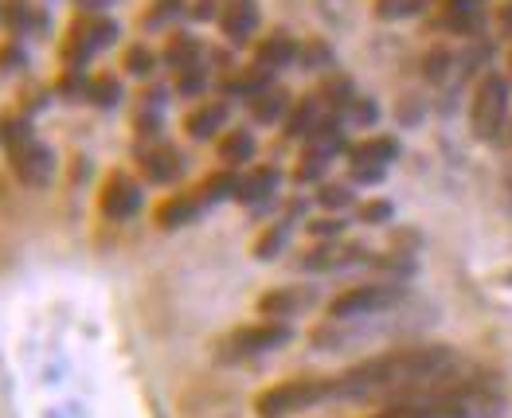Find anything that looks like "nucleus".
Listing matches in <instances>:
<instances>
[{"instance_id": "nucleus-1", "label": "nucleus", "mask_w": 512, "mask_h": 418, "mask_svg": "<svg viewBox=\"0 0 512 418\" xmlns=\"http://www.w3.org/2000/svg\"><path fill=\"white\" fill-rule=\"evenodd\" d=\"M462 372V356L450 344H403L333 376V399H380L407 391H442Z\"/></svg>"}, {"instance_id": "nucleus-2", "label": "nucleus", "mask_w": 512, "mask_h": 418, "mask_svg": "<svg viewBox=\"0 0 512 418\" xmlns=\"http://www.w3.org/2000/svg\"><path fill=\"white\" fill-rule=\"evenodd\" d=\"M333 399V376H294L255 395L258 418H290Z\"/></svg>"}, {"instance_id": "nucleus-3", "label": "nucleus", "mask_w": 512, "mask_h": 418, "mask_svg": "<svg viewBox=\"0 0 512 418\" xmlns=\"http://www.w3.org/2000/svg\"><path fill=\"white\" fill-rule=\"evenodd\" d=\"M434 418H501V399L481 383H446L442 391H430L423 403Z\"/></svg>"}, {"instance_id": "nucleus-4", "label": "nucleus", "mask_w": 512, "mask_h": 418, "mask_svg": "<svg viewBox=\"0 0 512 418\" xmlns=\"http://www.w3.org/2000/svg\"><path fill=\"white\" fill-rule=\"evenodd\" d=\"M509 126V83L501 75H485L470 102V129L477 141H501Z\"/></svg>"}, {"instance_id": "nucleus-5", "label": "nucleus", "mask_w": 512, "mask_h": 418, "mask_svg": "<svg viewBox=\"0 0 512 418\" xmlns=\"http://www.w3.org/2000/svg\"><path fill=\"white\" fill-rule=\"evenodd\" d=\"M407 297L399 282H368V286H352L337 293L329 301V321H364V317H380L387 309H395Z\"/></svg>"}, {"instance_id": "nucleus-6", "label": "nucleus", "mask_w": 512, "mask_h": 418, "mask_svg": "<svg viewBox=\"0 0 512 418\" xmlns=\"http://www.w3.org/2000/svg\"><path fill=\"white\" fill-rule=\"evenodd\" d=\"M294 340V329L286 321H258V325H243L223 340V360H251V356H266L278 352Z\"/></svg>"}, {"instance_id": "nucleus-7", "label": "nucleus", "mask_w": 512, "mask_h": 418, "mask_svg": "<svg viewBox=\"0 0 512 418\" xmlns=\"http://www.w3.org/2000/svg\"><path fill=\"white\" fill-rule=\"evenodd\" d=\"M8 165H12V172H16L24 184L43 188V184L51 180V172H55V153H51L47 145H40V141H28V145L8 149Z\"/></svg>"}, {"instance_id": "nucleus-8", "label": "nucleus", "mask_w": 512, "mask_h": 418, "mask_svg": "<svg viewBox=\"0 0 512 418\" xmlns=\"http://www.w3.org/2000/svg\"><path fill=\"white\" fill-rule=\"evenodd\" d=\"M98 208L110 219H133L137 208H141V184L133 176H126V172H110V180L102 184Z\"/></svg>"}, {"instance_id": "nucleus-9", "label": "nucleus", "mask_w": 512, "mask_h": 418, "mask_svg": "<svg viewBox=\"0 0 512 418\" xmlns=\"http://www.w3.org/2000/svg\"><path fill=\"white\" fill-rule=\"evenodd\" d=\"M219 32L227 36V43H247L258 32V4L255 0H227L219 8Z\"/></svg>"}, {"instance_id": "nucleus-10", "label": "nucleus", "mask_w": 512, "mask_h": 418, "mask_svg": "<svg viewBox=\"0 0 512 418\" xmlns=\"http://www.w3.org/2000/svg\"><path fill=\"white\" fill-rule=\"evenodd\" d=\"M305 305H313V290H305V286H278V290L258 297V313H262L266 321L298 317Z\"/></svg>"}, {"instance_id": "nucleus-11", "label": "nucleus", "mask_w": 512, "mask_h": 418, "mask_svg": "<svg viewBox=\"0 0 512 418\" xmlns=\"http://www.w3.org/2000/svg\"><path fill=\"white\" fill-rule=\"evenodd\" d=\"M368 251L364 247H352V243H321V247H313V251H305L301 258V270H341V266H356V262H364Z\"/></svg>"}, {"instance_id": "nucleus-12", "label": "nucleus", "mask_w": 512, "mask_h": 418, "mask_svg": "<svg viewBox=\"0 0 512 418\" xmlns=\"http://www.w3.org/2000/svg\"><path fill=\"white\" fill-rule=\"evenodd\" d=\"M141 172L153 184H172L184 172V157L172 145H149V149H141Z\"/></svg>"}, {"instance_id": "nucleus-13", "label": "nucleus", "mask_w": 512, "mask_h": 418, "mask_svg": "<svg viewBox=\"0 0 512 418\" xmlns=\"http://www.w3.org/2000/svg\"><path fill=\"white\" fill-rule=\"evenodd\" d=\"M204 208H208V204H204L200 188H196V192H176V196H169V200L157 208V227H165V231H172V227H188Z\"/></svg>"}, {"instance_id": "nucleus-14", "label": "nucleus", "mask_w": 512, "mask_h": 418, "mask_svg": "<svg viewBox=\"0 0 512 418\" xmlns=\"http://www.w3.org/2000/svg\"><path fill=\"white\" fill-rule=\"evenodd\" d=\"M223 126H227V102H219V98H212V102H200V106H196V110L184 118L188 137H196V141H208V137H215Z\"/></svg>"}, {"instance_id": "nucleus-15", "label": "nucleus", "mask_w": 512, "mask_h": 418, "mask_svg": "<svg viewBox=\"0 0 512 418\" xmlns=\"http://www.w3.org/2000/svg\"><path fill=\"white\" fill-rule=\"evenodd\" d=\"M294 59H298V43H294V36H286V32H270V36L258 40V47H255V63L266 67V71L290 67Z\"/></svg>"}, {"instance_id": "nucleus-16", "label": "nucleus", "mask_w": 512, "mask_h": 418, "mask_svg": "<svg viewBox=\"0 0 512 418\" xmlns=\"http://www.w3.org/2000/svg\"><path fill=\"white\" fill-rule=\"evenodd\" d=\"M274 188H278V168L258 165L239 176V192H235V200H239V204H262V200L274 196Z\"/></svg>"}, {"instance_id": "nucleus-17", "label": "nucleus", "mask_w": 512, "mask_h": 418, "mask_svg": "<svg viewBox=\"0 0 512 418\" xmlns=\"http://www.w3.org/2000/svg\"><path fill=\"white\" fill-rule=\"evenodd\" d=\"M215 149H219V161L235 172L239 165L255 161L258 145H255V133H251V129H227V133L219 137V145H215Z\"/></svg>"}, {"instance_id": "nucleus-18", "label": "nucleus", "mask_w": 512, "mask_h": 418, "mask_svg": "<svg viewBox=\"0 0 512 418\" xmlns=\"http://www.w3.org/2000/svg\"><path fill=\"white\" fill-rule=\"evenodd\" d=\"M395 157H399V141H395V137H368V141H360V145L348 149V165L387 168Z\"/></svg>"}, {"instance_id": "nucleus-19", "label": "nucleus", "mask_w": 512, "mask_h": 418, "mask_svg": "<svg viewBox=\"0 0 512 418\" xmlns=\"http://www.w3.org/2000/svg\"><path fill=\"white\" fill-rule=\"evenodd\" d=\"M270 75H274V71H266V67H243V71H235V75H227V79H223V94H227V98H247V102H251V98H255V94H262V90H266V86H274L270 83Z\"/></svg>"}, {"instance_id": "nucleus-20", "label": "nucleus", "mask_w": 512, "mask_h": 418, "mask_svg": "<svg viewBox=\"0 0 512 418\" xmlns=\"http://www.w3.org/2000/svg\"><path fill=\"white\" fill-rule=\"evenodd\" d=\"M200 59H204V43L196 40V36H188V32L169 36V43H165V63H169L172 71L200 67Z\"/></svg>"}, {"instance_id": "nucleus-21", "label": "nucleus", "mask_w": 512, "mask_h": 418, "mask_svg": "<svg viewBox=\"0 0 512 418\" xmlns=\"http://www.w3.org/2000/svg\"><path fill=\"white\" fill-rule=\"evenodd\" d=\"M321 118H325L321 98H317V94H313V98H301L298 106L290 110V118H286V137H301V141H309V133L321 126Z\"/></svg>"}, {"instance_id": "nucleus-22", "label": "nucleus", "mask_w": 512, "mask_h": 418, "mask_svg": "<svg viewBox=\"0 0 512 418\" xmlns=\"http://www.w3.org/2000/svg\"><path fill=\"white\" fill-rule=\"evenodd\" d=\"M4 24H8V32L12 36H28L32 28H43V16L36 12V4L32 0H4Z\"/></svg>"}, {"instance_id": "nucleus-23", "label": "nucleus", "mask_w": 512, "mask_h": 418, "mask_svg": "<svg viewBox=\"0 0 512 418\" xmlns=\"http://www.w3.org/2000/svg\"><path fill=\"white\" fill-rule=\"evenodd\" d=\"M286 106H290V94H286L282 86H266L262 94L251 98V114H255V122H278V118L286 114Z\"/></svg>"}, {"instance_id": "nucleus-24", "label": "nucleus", "mask_w": 512, "mask_h": 418, "mask_svg": "<svg viewBox=\"0 0 512 418\" xmlns=\"http://www.w3.org/2000/svg\"><path fill=\"white\" fill-rule=\"evenodd\" d=\"M235 192H239V176H235L231 168H223V172H212V176L200 184V196H204V204L235 200Z\"/></svg>"}, {"instance_id": "nucleus-25", "label": "nucleus", "mask_w": 512, "mask_h": 418, "mask_svg": "<svg viewBox=\"0 0 512 418\" xmlns=\"http://www.w3.org/2000/svg\"><path fill=\"white\" fill-rule=\"evenodd\" d=\"M446 24L458 32H477L481 28V4L477 0H446Z\"/></svg>"}, {"instance_id": "nucleus-26", "label": "nucleus", "mask_w": 512, "mask_h": 418, "mask_svg": "<svg viewBox=\"0 0 512 418\" xmlns=\"http://www.w3.org/2000/svg\"><path fill=\"white\" fill-rule=\"evenodd\" d=\"M0 141H4L8 149H16V145H28V141H36L32 118H28V114H8V118H0Z\"/></svg>"}, {"instance_id": "nucleus-27", "label": "nucleus", "mask_w": 512, "mask_h": 418, "mask_svg": "<svg viewBox=\"0 0 512 418\" xmlns=\"http://www.w3.org/2000/svg\"><path fill=\"white\" fill-rule=\"evenodd\" d=\"M286 239H290V219H278V223H270L262 235H258L255 243V258H278V251L286 247Z\"/></svg>"}, {"instance_id": "nucleus-28", "label": "nucleus", "mask_w": 512, "mask_h": 418, "mask_svg": "<svg viewBox=\"0 0 512 418\" xmlns=\"http://www.w3.org/2000/svg\"><path fill=\"white\" fill-rule=\"evenodd\" d=\"M86 98H90L94 106L110 110V106L122 102V83H118L114 75H94V79H90V90H86Z\"/></svg>"}, {"instance_id": "nucleus-29", "label": "nucleus", "mask_w": 512, "mask_h": 418, "mask_svg": "<svg viewBox=\"0 0 512 418\" xmlns=\"http://www.w3.org/2000/svg\"><path fill=\"white\" fill-rule=\"evenodd\" d=\"M59 98H67V102H79L86 98V90H90V79H86V67H63V75H59Z\"/></svg>"}, {"instance_id": "nucleus-30", "label": "nucleus", "mask_w": 512, "mask_h": 418, "mask_svg": "<svg viewBox=\"0 0 512 418\" xmlns=\"http://www.w3.org/2000/svg\"><path fill=\"white\" fill-rule=\"evenodd\" d=\"M298 59L305 71H325V67H333V47L321 40H309L305 47H298Z\"/></svg>"}, {"instance_id": "nucleus-31", "label": "nucleus", "mask_w": 512, "mask_h": 418, "mask_svg": "<svg viewBox=\"0 0 512 418\" xmlns=\"http://www.w3.org/2000/svg\"><path fill=\"white\" fill-rule=\"evenodd\" d=\"M329 161H333L329 153H317V149H305V157H301L298 168H294V180H298V184H313V180H317V176H321V172L329 168Z\"/></svg>"}, {"instance_id": "nucleus-32", "label": "nucleus", "mask_w": 512, "mask_h": 418, "mask_svg": "<svg viewBox=\"0 0 512 418\" xmlns=\"http://www.w3.org/2000/svg\"><path fill=\"white\" fill-rule=\"evenodd\" d=\"M430 0H376V16L380 20H403V16H419Z\"/></svg>"}, {"instance_id": "nucleus-33", "label": "nucleus", "mask_w": 512, "mask_h": 418, "mask_svg": "<svg viewBox=\"0 0 512 418\" xmlns=\"http://www.w3.org/2000/svg\"><path fill=\"white\" fill-rule=\"evenodd\" d=\"M153 63H157V55L145 47V43H133V47H126V59H122V67H126L129 75H153Z\"/></svg>"}, {"instance_id": "nucleus-34", "label": "nucleus", "mask_w": 512, "mask_h": 418, "mask_svg": "<svg viewBox=\"0 0 512 418\" xmlns=\"http://www.w3.org/2000/svg\"><path fill=\"white\" fill-rule=\"evenodd\" d=\"M317 204L325 211H344L352 204V188L348 184H321L317 188Z\"/></svg>"}, {"instance_id": "nucleus-35", "label": "nucleus", "mask_w": 512, "mask_h": 418, "mask_svg": "<svg viewBox=\"0 0 512 418\" xmlns=\"http://www.w3.org/2000/svg\"><path fill=\"white\" fill-rule=\"evenodd\" d=\"M204 86H208V71H204V67H188V71H176V90H180L184 98H192V94H204Z\"/></svg>"}, {"instance_id": "nucleus-36", "label": "nucleus", "mask_w": 512, "mask_h": 418, "mask_svg": "<svg viewBox=\"0 0 512 418\" xmlns=\"http://www.w3.org/2000/svg\"><path fill=\"white\" fill-rule=\"evenodd\" d=\"M344 114H348L352 122H360V126H372V122L380 118V110H376V102H372V98H360V94L352 98V106H348Z\"/></svg>"}, {"instance_id": "nucleus-37", "label": "nucleus", "mask_w": 512, "mask_h": 418, "mask_svg": "<svg viewBox=\"0 0 512 418\" xmlns=\"http://www.w3.org/2000/svg\"><path fill=\"white\" fill-rule=\"evenodd\" d=\"M180 4H184V0H157V4H153V8L141 16V24H145V28H157V24H165L169 16H176V12H180Z\"/></svg>"}, {"instance_id": "nucleus-38", "label": "nucleus", "mask_w": 512, "mask_h": 418, "mask_svg": "<svg viewBox=\"0 0 512 418\" xmlns=\"http://www.w3.org/2000/svg\"><path fill=\"white\" fill-rule=\"evenodd\" d=\"M24 63H28V55H24V47L16 40H8L0 47V71L8 75V71H24Z\"/></svg>"}, {"instance_id": "nucleus-39", "label": "nucleus", "mask_w": 512, "mask_h": 418, "mask_svg": "<svg viewBox=\"0 0 512 418\" xmlns=\"http://www.w3.org/2000/svg\"><path fill=\"white\" fill-rule=\"evenodd\" d=\"M309 235H317V239H341V235H344V219H337V215L313 219V223H309Z\"/></svg>"}, {"instance_id": "nucleus-40", "label": "nucleus", "mask_w": 512, "mask_h": 418, "mask_svg": "<svg viewBox=\"0 0 512 418\" xmlns=\"http://www.w3.org/2000/svg\"><path fill=\"white\" fill-rule=\"evenodd\" d=\"M372 418H434V415H430L423 403H395V407H387V411H380V415Z\"/></svg>"}, {"instance_id": "nucleus-41", "label": "nucleus", "mask_w": 512, "mask_h": 418, "mask_svg": "<svg viewBox=\"0 0 512 418\" xmlns=\"http://www.w3.org/2000/svg\"><path fill=\"white\" fill-rule=\"evenodd\" d=\"M360 219H364V223H387V219H391V204L372 200V204H364V208H360Z\"/></svg>"}, {"instance_id": "nucleus-42", "label": "nucleus", "mask_w": 512, "mask_h": 418, "mask_svg": "<svg viewBox=\"0 0 512 418\" xmlns=\"http://www.w3.org/2000/svg\"><path fill=\"white\" fill-rule=\"evenodd\" d=\"M352 180H356V184H380V180H384V168H376V165H352Z\"/></svg>"}, {"instance_id": "nucleus-43", "label": "nucleus", "mask_w": 512, "mask_h": 418, "mask_svg": "<svg viewBox=\"0 0 512 418\" xmlns=\"http://www.w3.org/2000/svg\"><path fill=\"white\" fill-rule=\"evenodd\" d=\"M442 63H446V51H434V55H427V75H430V79H442V71H446Z\"/></svg>"}, {"instance_id": "nucleus-44", "label": "nucleus", "mask_w": 512, "mask_h": 418, "mask_svg": "<svg viewBox=\"0 0 512 418\" xmlns=\"http://www.w3.org/2000/svg\"><path fill=\"white\" fill-rule=\"evenodd\" d=\"M497 28H501V36H512V0L501 4V12H497Z\"/></svg>"}, {"instance_id": "nucleus-45", "label": "nucleus", "mask_w": 512, "mask_h": 418, "mask_svg": "<svg viewBox=\"0 0 512 418\" xmlns=\"http://www.w3.org/2000/svg\"><path fill=\"white\" fill-rule=\"evenodd\" d=\"M192 16H200V20H219V12H215V0H196V8H192Z\"/></svg>"}, {"instance_id": "nucleus-46", "label": "nucleus", "mask_w": 512, "mask_h": 418, "mask_svg": "<svg viewBox=\"0 0 512 418\" xmlns=\"http://www.w3.org/2000/svg\"><path fill=\"white\" fill-rule=\"evenodd\" d=\"M75 4H79L83 12H102V8H106V4H114V0H75Z\"/></svg>"}, {"instance_id": "nucleus-47", "label": "nucleus", "mask_w": 512, "mask_h": 418, "mask_svg": "<svg viewBox=\"0 0 512 418\" xmlns=\"http://www.w3.org/2000/svg\"><path fill=\"white\" fill-rule=\"evenodd\" d=\"M0 12H4V4H0Z\"/></svg>"}, {"instance_id": "nucleus-48", "label": "nucleus", "mask_w": 512, "mask_h": 418, "mask_svg": "<svg viewBox=\"0 0 512 418\" xmlns=\"http://www.w3.org/2000/svg\"><path fill=\"white\" fill-rule=\"evenodd\" d=\"M509 63H512V55H509Z\"/></svg>"}]
</instances>
